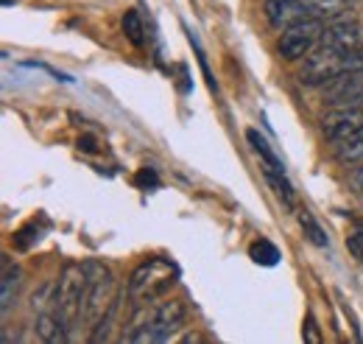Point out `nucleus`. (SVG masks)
<instances>
[{"instance_id": "obj_20", "label": "nucleus", "mask_w": 363, "mask_h": 344, "mask_svg": "<svg viewBox=\"0 0 363 344\" xmlns=\"http://www.w3.org/2000/svg\"><path fill=\"white\" fill-rule=\"evenodd\" d=\"M305 342H311V344H321V336H318V330H316V319H313V313H308V328H305Z\"/></svg>"}, {"instance_id": "obj_14", "label": "nucleus", "mask_w": 363, "mask_h": 344, "mask_svg": "<svg viewBox=\"0 0 363 344\" xmlns=\"http://www.w3.org/2000/svg\"><path fill=\"white\" fill-rule=\"evenodd\" d=\"M246 140H249V143H252V149H255V151H257V154L263 157L266 168H274V171H285V168H282V160H279V157L274 154L272 146H269V140H266V137H263L260 131H257V129H249V131H246Z\"/></svg>"}, {"instance_id": "obj_11", "label": "nucleus", "mask_w": 363, "mask_h": 344, "mask_svg": "<svg viewBox=\"0 0 363 344\" xmlns=\"http://www.w3.org/2000/svg\"><path fill=\"white\" fill-rule=\"evenodd\" d=\"M313 20H338L352 9L355 0H305Z\"/></svg>"}, {"instance_id": "obj_2", "label": "nucleus", "mask_w": 363, "mask_h": 344, "mask_svg": "<svg viewBox=\"0 0 363 344\" xmlns=\"http://www.w3.org/2000/svg\"><path fill=\"white\" fill-rule=\"evenodd\" d=\"M87 289H90V272L84 263H67L59 274L56 283V300H53V311L56 316L70 328L82 319L84 311V300H87Z\"/></svg>"}, {"instance_id": "obj_19", "label": "nucleus", "mask_w": 363, "mask_h": 344, "mask_svg": "<svg viewBox=\"0 0 363 344\" xmlns=\"http://www.w3.org/2000/svg\"><path fill=\"white\" fill-rule=\"evenodd\" d=\"M347 249H350V255L363 263V230H355L350 238H347Z\"/></svg>"}, {"instance_id": "obj_18", "label": "nucleus", "mask_w": 363, "mask_h": 344, "mask_svg": "<svg viewBox=\"0 0 363 344\" xmlns=\"http://www.w3.org/2000/svg\"><path fill=\"white\" fill-rule=\"evenodd\" d=\"M123 34H126L135 45H143L145 31H143V20H140V14H137L135 9L123 14Z\"/></svg>"}, {"instance_id": "obj_17", "label": "nucleus", "mask_w": 363, "mask_h": 344, "mask_svg": "<svg viewBox=\"0 0 363 344\" xmlns=\"http://www.w3.org/2000/svg\"><path fill=\"white\" fill-rule=\"evenodd\" d=\"M266 179H269V185L277 190V196H279L285 205H294V188H291V182L285 179V173L274 171V168H266Z\"/></svg>"}, {"instance_id": "obj_23", "label": "nucleus", "mask_w": 363, "mask_h": 344, "mask_svg": "<svg viewBox=\"0 0 363 344\" xmlns=\"http://www.w3.org/2000/svg\"><path fill=\"white\" fill-rule=\"evenodd\" d=\"M79 146H84V151H95V140L92 137H82Z\"/></svg>"}, {"instance_id": "obj_16", "label": "nucleus", "mask_w": 363, "mask_h": 344, "mask_svg": "<svg viewBox=\"0 0 363 344\" xmlns=\"http://www.w3.org/2000/svg\"><path fill=\"white\" fill-rule=\"evenodd\" d=\"M299 224H302V230H305V238H308L311 244H316V247H327V244H330L327 232L321 230V224H318L316 218L308 213V210H302V213H299Z\"/></svg>"}, {"instance_id": "obj_13", "label": "nucleus", "mask_w": 363, "mask_h": 344, "mask_svg": "<svg viewBox=\"0 0 363 344\" xmlns=\"http://www.w3.org/2000/svg\"><path fill=\"white\" fill-rule=\"evenodd\" d=\"M335 146H338V149H335V157H338L341 163H347V166L363 163V127L358 131H352L350 137L338 140Z\"/></svg>"}, {"instance_id": "obj_6", "label": "nucleus", "mask_w": 363, "mask_h": 344, "mask_svg": "<svg viewBox=\"0 0 363 344\" xmlns=\"http://www.w3.org/2000/svg\"><path fill=\"white\" fill-rule=\"evenodd\" d=\"M321 45H327L333 50H341V53H358V50H363V28L355 20L338 17L330 26H324Z\"/></svg>"}, {"instance_id": "obj_4", "label": "nucleus", "mask_w": 363, "mask_h": 344, "mask_svg": "<svg viewBox=\"0 0 363 344\" xmlns=\"http://www.w3.org/2000/svg\"><path fill=\"white\" fill-rule=\"evenodd\" d=\"M90 272V289H87V300H84V311L79 322H87L92 328H98V322L112 311V305L118 302L115 294V280L109 274V269L98 260H87L84 263Z\"/></svg>"}, {"instance_id": "obj_5", "label": "nucleus", "mask_w": 363, "mask_h": 344, "mask_svg": "<svg viewBox=\"0 0 363 344\" xmlns=\"http://www.w3.org/2000/svg\"><path fill=\"white\" fill-rule=\"evenodd\" d=\"M321 34H324L321 20H302L296 26L285 28V34L279 40V53L285 59H302L316 48V43H321Z\"/></svg>"}, {"instance_id": "obj_22", "label": "nucleus", "mask_w": 363, "mask_h": 344, "mask_svg": "<svg viewBox=\"0 0 363 344\" xmlns=\"http://www.w3.org/2000/svg\"><path fill=\"white\" fill-rule=\"evenodd\" d=\"M352 185H355L358 190H363V168H358V171L352 173Z\"/></svg>"}, {"instance_id": "obj_21", "label": "nucleus", "mask_w": 363, "mask_h": 344, "mask_svg": "<svg viewBox=\"0 0 363 344\" xmlns=\"http://www.w3.org/2000/svg\"><path fill=\"white\" fill-rule=\"evenodd\" d=\"M160 179H157V173L151 171V168H143V171L137 173V185H157Z\"/></svg>"}, {"instance_id": "obj_15", "label": "nucleus", "mask_w": 363, "mask_h": 344, "mask_svg": "<svg viewBox=\"0 0 363 344\" xmlns=\"http://www.w3.org/2000/svg\"><path fill=\"white\" fill-rule=\"evenodd\" d=\"M249 258L260 266H277L279 263V249L274 247L269 238H257L252 247H249Z\"/></svg>"}, {"instance_id": "obj_12", "label": "nucleus", "mask_w": 363, "mask_h": 344, "mask_svg": "<svg viewBox=\"0 0 363 344\" xmlns=\"http://www.w3.org/2000/svg\"><path fill=\"white\" fill-rule=\"evenodd\" d=\"M37 333H40V339L48 344L67 342V325H65L56 313H43V316L37 319Z\"/></svg>"}, {"instance_id": "obj_7", "label": "nucleus", "mask_w": 363, "mask_h": 344, "mask_svg": "<svg viewBox=\"0 0 363 344\" xmlns=\"http://www.w3.org/2000/svg\"><path fill=\"white\" fill-rule=\"evenodd\" d=\"M363 127V104H352V107H335V112H330L324 118V134L327 140L338 143L344 137H350L352 131Z\"/></svg>"}, {"instance_id": "obj_3", "label": "nucleus", "mask_w": 363, "mask_h": 344, "mask_svg": "<svg viewBox=\"0 0 363 344\" xmlns=\"http://www.w3.org/2000/svg\"><path fill=\"white\" fill-rule=\"evenodd\" d=\"M344 73H363V50L358 53H341V50H333L327 45H321L318 50H313L308 59H305V68L299 73L302 85L316 87L327 85Z\"/></svg>"}, {"instance_id": "obj_9", "label": "nucleus", "mask_w": 363, "mask_h": 344, "mask_svg": "<svg viewBox=\"0 0 363 344\" xmlns=\"http://www.w3.org/2000/svg\"><path fill=\"white\" fill-rule=\"evenodd\" d=\"M266 14H269V23L274 28H291L302 20H313L305 0H269Z\"/></svg>"}, {"instance_id": "obj_1", "label": "nucleus", "mask_w": 363, "mask_h": 344, "mask_svg": "<svg viewBox=\"0 0 363 344\" xmlns=\"http://www.w3.org/2000/svg\"><path fill=\"white\" fill-rule=\"evenodd\" d=\"M177 277H179V272L174 263L162 258L143 260L129 280V300L135 302L137 308L162 300L177 286Z\"/></svg>"}, {"instance_id": "obj_10", "label": "nucleus", "mask_w": 363, "mask_h": 344, "mask_svg": "<svg viewBox=\"0 0 363 344\" xmlns=\"http://www.w3.org/2000/svg\"><path fill=\"white\" fill-rule=\"evenodd\" d=\"M20 280H23L20 266L11 263V260H3V280H0V311H3V316L11 311V305L17 300Z\"/></svg>"}, {"instance_id": "obj_8", "label": "nucleus", "mask_w": 363, "mask_h": 344, "mask_svg": "<svg viewBox=\"0 0 363 344\" xmlns=\"http://www.w3.org/2000/svg\"><path fill=\"white\" fill-rule=\"evenodd\" d=\"M324 98L333 107H352L363 101V73H344L333 82H327Z\"/></svg>"}]
</instances>
